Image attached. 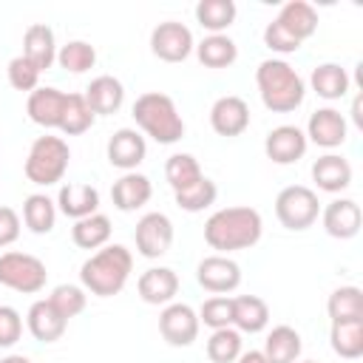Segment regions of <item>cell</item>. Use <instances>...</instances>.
Here are the masks:
<instances>
[{"instance_id": "24", "label": "cell", "mask_w": 363, "mask_h": 363, "mask_svg": "<svg viewBox=\"0 0 363 363\" xmlns=\"http://www.w3.org/2000/svg\"><path fill=\"white\" fill-rule=\"evenodd\" d=\"M85 102L88 108L94 111V116H108V113H116L125 102V88L116 77L111 74H99L91 79V85L85 88Z\"/></svg>"}, {"instance_id": "18", "label": "cell", "mask_w": 363, "mask_h": 363, "mask_svg": "<svg viewBox=\"0 0 363 363\" xmlns=\"http://www.w3.org/2000/svg\"><path fill=\"white\" fill-rule=\"evenodd\" d=\"M139 298L150 306H167L173 303L176 292H179V275L170 267H150L139 275L136 281Z\"/></svg>"}, {"instance_id": "25", "label": "cell", "mask_w": 363, "mask_h": 363, "mask_svg": "<svg viewBox=\"0 0 363 363\" xmlns=\"http://www.w3.org/2000/svg\"><path fill=\"white\" fill-rule=\"evenodd\" d=\"M269 323V306L258 295H235L233 298V329L255 335Z\"/></svg>"}, {"instance_id": "14", "label": "cell", "mask_w": 363, "mask_h": 363, "mask_svg": "<svg viewBox=\"0 0 363 363\" xmlns=\"http://www.w3.org/2000/svg\"><path fill=\"white\" fill-rule=\"evenodd\" d=\"M210 125L218 136H241L250 128V105L241 96H218L210 108Z\"/></svg>"}, {"instance_id": "43", "label": "cell", "mask_w": 363, "mask_h": 363, "mask_svg": "<svg viewBox=\"0 0 363 363\" xmlns=\"http://www.w3.org/2000/svg\"><path fill=\"white\" fill-rule=\"evenodd\" d=\"M264 45H267L269 51H275V54H295V51L301 48V40H295L278 20H272V23H267V28H264Z\"/></svg>"}, {"instance_id": "42", "label": "cell", "mask_w": 363, "mask_h": 363, "mask_svg": "<svg viewBox=\"0 0 363 363\" xmlns=\"http://www.w3.org/2000/svg\"><path fill=\"white\" fill-rule=\"evenodd\" d=\"M6 74H9V82H11L14 91H28L31 94L34 88H40V71L23 54H17V57L9 60Z\"/></svg>"}, {"instance_id": "44", "label": "cell", "mask_w": 363, "mask_h": 363, "mask_svg": "<svg viewBox=\"0 0 363 363\" xmlns=\"http://www.w3.org/2000/svg\"><path fill=\"white\" fill-rule=\"evenodd\" d=\"M23 337V318L14 306H0V349H11Z\"/></svg>"}, {"instance_id": "33", "label": "cell", "mask_w": 363, "mask_h": 363, "mask_svg": "<svg viewBox=\"0 0 363 363\" xmlns=\"http://www.w3.org/2000/svg\"><path fill=\"white\" fill-rule=\"evenodd\" d=\"M235 14H238V9L233 0H199L196 3V20L210 34H221L224 28H230Z\"/></svg>"}, {"instance_id": "20", "label": "cell", "mask_w": 363, "mask_h": 363, "mask_svg": "<svg viewBox=\"0 0 363 363\" xmlns=\"http://www.w3.org/2000/svg\"><path fill=\"white\" fill-rule=\"evenodd\" d=\"M150 196H153L150 179H147L145 173H136V170L119 176V179L113 182V187H111L113 207L122 210V213H133V210L145 207V204L150 201Z\"/></svg>"}, {"instance_id": "45", "label": "cell", "mask_w": 363, "mask_h": 363, "mask_svg": "<svg viewBox=\"0 0 363 363\" xmlns=\"http://www.w3.org/2000/svg\"><path fill=\"white\" fill-rule=\"evenodd\" d=\"M20 238V216L17 210L0 204V247H9Z\"/></svg>"}, {"instance_id": "10", "label": "cell", "mask_w": 363, "mask_h": 363, "mask_svg": "<svg viewBox=\"0 0 363 363\" xmlns=\"http://www.w3.org/2000/svg\"><path fill=\"white\" fill-rule=\"evenodd\" d=\"M133 238H136L139 255H145V258H162L170 250V244H173V221L164 213H159V210L145 213L136 221Z\"/></svg>"}, {"instance_id": "31", "label": "cell", "mask_w": 363, "mask_h": 363, "mask_svg": "<svg viewBox=\"0 0 363 363\" xmlns=\"http://www.w3.org/2000/svg\"><path fill=\"white\" fill-rule=\"evenodd\" d=\"M23 221L31 233L45 235L57 224V201H51L45 193H31L23 201Z\"/></svg>"}, {"instance_id": "23", "label": "cell", "mask_w": 363, "mask_h": 363, "mask_svg": "<svg viewBox=\"0 0 363 363\" xmlns=\"http://www.w3.org/2000/svg\"><path fill=\"white\" fill-rule=\"evenodd\" d=\"M57 207L68 218L79 221V218L96 213V207H99V190L94 184H85V182H68L57 193Z\"/></svg>"}, {"instance_id": "2", "label": "cell", "mask_w": 363, "mask_h": 363, "mask_svg": "<svg viewBox=\"0 0 363 363\" xmlns=\"http://www.w3.org/2000/svg\"><path fill=\"white\" fill-rule=\"evenodd\" d=\"M133 272V255L122 244H105L96 250L88 261L79 267V281L82 289H88L96 298H111L119 295Z\"/></svg>"}, {"instance_id": "41", "label": "cell", "mask_w": 363, "mask_h": 363, "mask_svg": "<svg viewBox=\"0 0 363 363\" xmlns=\"http://www.w3.org/2000/svg\"><path fill=\"white\" fill-rule=\"evenodd\" d=\"M199 323L210 326V329H224L233 326V298L227 295H213L201 303L199 309Z\"/></svg>"}, {"instance_id": "22", "label": "cell", "mask_w": 363, "mask_h": 363, "mask_svg": "<svg viewBox=\"0 0 363 363\" xmlns=\"http://www.w3.org/2000/svg\"><path fill=\"white\" fill-rule=\"evenodd\" d=\"M312 179L323 193H340L352 184V164L340 153H323L312 164Z\"/></svg>"}, {"instance_id": "11", "label": "cell", "mask_w": 363, "mask_h": 363, "mask_svg": "<svg viewBox=\"0 0 363 363\" xmlns=\"http://www.w3.org/2000/svg\"><path fill=\"white\" fill-rule=\"evenodd\" d=\"M196 281L213 295H227L241 284V267L227 255H207L196 267Z\"/></svg>"}, {"instance_id": "19", "label": "cell", "mask_w": 363, "mask_h": 363, "mask_svg": "<svg viewBox=\"0 0 363 363\" xmlns=\"http://www.w3.org/2000/svg\"><path fill=\"white\" fill-rule=\"evenodd\" d=\"M23 57L43 74L57 62V40L45 23H31L23 34Z\"/></svg>"}, {"instance_id": "26", "label": "cell", "mask_w": 363, "mask_h": 363, "mask_svg": "<svg viewBox=\"0 0 363 363\" xmlns=\"http://www.w3.org/2000/svg\"><path fill=\"white\" fill-rule=\"evenodd\" d=\"M295 40H309L315 31H318V11H315V6L312 3H306V0H286L284 6H281V11H278V17H275Z\"/></svg>"}, {"instance_id": "16", "label": "cell", "mask_w": 363, "mask_h": 363, "mask_svg": "<svg viewBox=\"0 0 363 363\" xmlns=\"http://www.w3.org/2000/svg\"><path fill=\"white\" fill-rule=\"evenodd\" d=\"M320 221H323V230L332 238H340V241L354 238L360 233V221H363L360 204L354 199H335V201H329L323 207Z\"/></svg>"}, {"instance_id": "6", "label": "cell", "mask_w": 363, "mask_h": 363, "mask_svg": "<svg viewBox=\"0 0 363 363\" xmlns=\"http://www.w3.org/2000/svg\"><path fill=\"white\" fill-rule=\"evenodd\" d=\"M45 281H48V269L37 255L17 252V250H9L0 255V284L3 286L23 292V295H34L45 286Z\"/></svg>"}, {"instance_id": "28", "label": "cell", "mask_w": 363, "mask_h": 363, "mask_svg": "<svg viewBox=\"0 0 363 363\" xmlns=\"http://www.w3.org/2000/svg\"><path fill=\"white\" fill-rule=\"evenodd\" d=\"M309 85H312V91L320 99H329L332 102V99H340V96L349 94V74L337 62H320V65L312 68Z\"/></svg>"}, {"instance_id": "3", "label": "cell", "mask_w": 363, "mask_h": 363, "mask_svg": "<svg viewBox=\"0 0 363 363\" xmlns=\"http://www.w3.org/2000/svg\"><path fill=\"white\" fill-rule=\"evenodd\" d=\"M255 85H258L264 108L272 113H289L301 108L306 96V85L301 74L284 60H264L255 68Z\"/></svg>"}, {"instance_id": "1", "label": "cell", "mask_w": 363, "mask_h": 363, "mask_svg": "<svg viewBox=\"0 0 363 363\" xmlns=\"http://www.w3.org/2000/svg\"><path fill=\"white\" fill-rule=\"evenodd\" d=\"M264 218L255 207H221L204 221V241L221 252L250 250L261 241Z\"/></svg>"}, {"instance_id": "17", "label": "cell", "mask_w": 363, "mask_h": 363, "mask_svg": "<svg viewBox=\"0 0 363 363\" xmlns=\"http://www.w3.org/2000/svg\"><path fill=\"white\" fill-rule=\"evenodd\" d=\"M65 91L60 88H51V85H40L28 94L26 99V113L34 125L40 128H60V116H62V108H65Z\"/></svg>"}, {"instance_id": "7", "label": "cell", "mask_w": 363, "mask_h": 363, "mask_svg": "<svg viewBox=\"0 0 363 363\" xmlns=\"http://www.w3.org/2000/svg\"><path fill=\"white\" fill-rule=\"evenodd\" d=\"M275 216L286 230H306L320 216L318 193L306 184H289L275 196Z\"/></svg>"}, {"instance_id": "38", "label": "cell", "mask_w": 363, "mask_h": 363, "mask_svg": "<svg viewBox=\"0 0 363 363\" xmlns=\"http://www.w3.org/2000/svg\"><path fill=\"white\" fill-rule=\"evenodd\" d=\"M216 196H218V187H216V182L207 179V176H201L196 184H190V187H184V190H179V193H173L176 204H179L184 213H201V210H207V207L216 201Z\"/></svg>"}, {"instance_id": "49", "label": "cell", "mask_w": 363, "mask_h": 363, "mask_svg": "<svg viewBox=\"0 0 363 363\" xmlns=\"http://www.w3.org/2000/svg\"><path fill=\"white\" fill-rule=\"evenodd\" d=\"M301 363H315V360H301Z\"/></svg>"}, {"instance_id": "32", "label": "cell", "mask_w": 363, "mask_h": 363, "mask_svg": "<svg viewBox=\"0 0 363 363\" xmlns=\"http://www.w3.org/2000/svg\"><path fill=\"white\" fill-rule=\"evenodd\" d=\"M196 57L207 68H227L238 60V45L227 34H207L196 45Z\"/></svg>"}, {"instance_id": "4", "label": "cell", "mask_w": 363, "mask_h": 363, "mask_svg": "<svg viewBox=\"0 0 363 363\" xmlns=\"http://www.w3.org/2000/svg\"><path fill=\"white\" fill-rule=\"evenodd\" d=\"M133 119L159 145H173V142H179L184 136V119H182L176 102L167 94L147 91V94L136 96Z\"/></svg>"}, {"instance_id": "37", "label": "cell", "mask_w": 363, "mask_h": 363, "mask_svg": "<svg viewBox=\"0 0 363 363\" xmlns=\"http://www.w3.org/2000/svg\"><path fill=\"white\" fill-rule=\"evenodd\" d=\"M241 352H244V340H241V332L238 329H233V326L213 329V335L207 340V357H210V363H235Z\"/></svg>"}, {"instance_id": "40", "label": "cell", "mask_w": 363, "mask_h": 363, "mask_svg": "<svg viewBox=\"0 0 363 363\" xmlns=\"http://www.w3.org/2000/svg\"><path fill=\"white\" fill-rule=\"evenodd\" d=\"M48 301H51V306H54L65 320H71V318H77V315L85 309L88 295H85V289L77 286V284H60V286L51 289Z\"/></svg>"}, {"instance_id": "8", "label": "cell", "mask_w": 363, "mask_h": 363, "mask_svg": "<svg viewBox=\"0 0 363 363\" xmlns=\"http://www.w3.org/2000/svg\"><path fill=\"white\" fill-rule=\"evenodd\" d=\"M193 31L184 23L164 20L150 31V51L164 62H182L193 54Z\"/></svg>"}, {"instance_id": "21", "label": "cell", "mask_w": 363, "mask_h": 363, "mask_svg": "<svg viewBox=\"0 0 363 363\" xmlns=\"http://www.w3.org/2000/svg\"><path fill=\"white\" fill-rule=\"evenodd\" d=\"M26 326H28V332L34 335V340H40V343H54V340H60V337L65 335L68 320L51 306L48 298H43V301H34V303L28 306Z\"/></svg>"}, {"instance_id": "5", "label": "cell", "mask_w": 363, "mask_h": 363, "mask_svg": "<svg viewBox=\"0 0 363 363\" xmlns=\"http://www.w3.org/2000/svg\"><path fill=\"white\" fill-rule=\"evenodd\" d=\"M68 159H71V147L62 136H37L28 147V156H26V164H23V173L31 184H40V187H48V184H57L62 182L65 170H68Z\"/></svg>"}, {"instance_id": "9", "label": "cell", "mask_w": 363, "mask_h": 363, "mask_svg": "<svg viewBox=\"0 0 363 363\" xmlns=\"http://www.w3.org/2000/svg\"><path fill=\"white\" fill-rule=\"evenodd\" d=\"M199 312L187 303H167L159 315V335L164 337V343L182 349V346H190L196 337H199Z\"/></svg>"}, {"instance_id": "35", "label": "cell", "mask_w": 363, "mask_h": 363, "mask_svg": "<svg viewBox=\"0 0 363 363\" xmlns=\"http://www.w3.org/2000/svg\"><path fill=\"white\" fill-rule=\"evenodd\" d=\"M201 176H204V173H201V164H199V159H196L193 153H173V156H167V162H164V179H167V184L173 187V193H179V190H184V187L196 184Z\"/></svg>"}, {"instance_id": "47", "label": "cell", "mask_w": 363, "mask_h": 363, "mask_svg": "<svg viewBox=\"0 0 363 363\" xmlns=\"http://www.w3.org/2000/svg\"><path fill=\"white\" fill-rule=\"evenodd\" d=\"M0 363H31L26 354H6V357H0Z\"/></svg>"}, {"instance_id": "46", "label": "cell", "mask_w": 363, "mask_h": 363, "mask_svg": "<svg viewBox=\"0 0 363 363\" xmlns=\"http://www.w3.org/2000/svg\"><path fill=\"white\" fill-rule=\"evenodd\" d=\"M235 363H269V360L264 357V352H261V349H250V352H241Z\"/></svg>"}, {"instance_id": "15", "label": "cell", "mask_w": 363, "mask_h": 363, "mask_svg": "<svg viewBox=\"0 0 363 363\" xmlns=\"http://www.w3.org/2000/svg\"><path fill=\"white\" fill-rule=\"evenodd\" d=\"M108 162L125 173L136 170L142 162H145V153H147V145H145V136L133 128H119L111 139H108Z\"/></svg>"}, {"instance_id": "12", "label": "cell", "mask_w": 363, "mask_h": 363, "mask_svg": "<svg viewBox=\"0 0 363 363\" xmlns=\"http://www.w3.org/2000/svg\"><path fill=\"white\" fill-rule=\"evenodd\" d=\"M306 142H315L318 147H340L346 142V133H349V125H346V116L335 108H318L315 113H309V122H306Z\"/></svg>"}, {"instance_id": "27", "label": "cell", "mask_w": 363, "mask_h": 363, "mask_svg": "<svg viewBox=\"0 0 363 363\" xmlns=\"http://www.w3.org/2000/svg\"><path fill=\"white\" fill-rule=\"evenodd\" d=\"M301 349H303L301 335H298L292 326L281 323V326H275V329L267 335L261 352H264V357H267L269 363H295V360L301 357Z\"/></svg>"}, {"instance_id": "29", "label": "cell", "mask_w": 363, "mask_h": 363, "mask_svg": "<svg viewBox=\"0 0 363 363\" xmlns=\"http://www.w3.org/2000/svg\"><path fill=\"white\" fill-rule=\"evenodd\" d=\"M71 241L79 250H102L111 241V218L105 213H94V216H85V218L74 221Z\"/></svg>"}, {"instance_id": "30", "label": "cell", "mask_w": 363, "mask_h": 363, "mask_svg": "<svg viewBox=\"0 0 363 363\" xmlns=\"http://www.w3.org/2000/svg\"><path fill=\"white\" fill-rule=\"evenodd\" d=\"M329 340H332V352L346 357V360H357L363 354V318L357 320H335L329 329Z\"/></svg>"}, {"instance_id": "48", "label": "cell", "mask_w": 363, "mask_h": 363, "mask_svg": "<svg viewBox=\"0 0 363 363\" xmlns=\"http://www.w3.org/2000/svg\"><path fill=\"white\" fill-rule=\"evenodd\" d=\"M352 113H354V125L360 128V125H363V119H360V96L354 99V105H352Z\"/></svg>"}, {"instance_id": "34", "label": "cell", "mask_w": 363, "mask_h": 363, "mask_svg": "<svg viewBox=\"0 0 363 363\" xmlns=\"http://www.w3.org/2000/svg\"><path fill=\"white\" fill-rule=\"evenodd\" d=\"M94 119H96V116H94V111L88 108L85 94H68L57 130H62L65 136H79V133H85V130L94 125Z\"/></svg>"}, {"instance_id": "13", "label": "cell", "mask_w": 363, "mask_h": 363, "mask_svg": "<svg viewBox=\"0 0 363 363\" xmlns=\"http://www.w3.org/2000/svg\"><path fill=\"white\" fill-rule=\"evenodd\" d=\"M306 147H309L306 133L298 125H278L264 139V153L275 164H292V162H298L306 153Z\"/></svg>"}, {"instance_id": "39", "label": "cell", "mask_w": 363, "mask_h": 363, "mask_svg": "<svg viewBox=\"0 0 363 363\" xmlns=\"http://www.w3.org/2000/svg\"><path fill=\"white\" fill-rule=\"evenodd\" d=\"M57 62H60V68H65L71 74H85L96 62V48L85 40H71L57 51Z\"/></svg>"}, {"instance_id": "36", "label": "cell", "mask_w": 363, "mask_h": 363, "mask_svg": "<svg viewBox=\"0 0 363 363\" xmlns=\"http://www.w3.org/2000/svg\"><path fill=\"white\" fill-rule=\"evenodd\" d=\"M326 312H329L332 323L363 318V292H360V286H337L326 301Z\"/></svg>"}]
</instances>
